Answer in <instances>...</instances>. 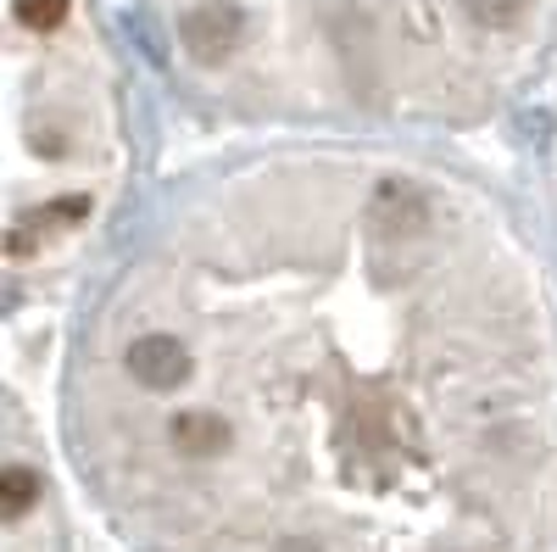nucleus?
<instances>
[{"mask_svg":"<svg viewBox=\"0 0 557 552\" xmlns=\"http://www.w3.org/2000/svg\"><path fill=\"white\" fill-rule=\"evenodd\" d=\"M552 146H557V140H552ZM552 162H557V151H552ZM552 207H557V191H552Z\"/></svg>","mask_w":557,"mask_h":552,"instance_id":"obj_4","label":"nucleus"},{"mask_svg":"<svg viewBox=\"0 0 557 552\" xmlns=\"http://www.w3.org/2000/svg\"><path fill=\"white\" fill-rule=\"evenodd\" d=\"M78 0H12L23 73L12 89L7 291L12 307L62 291L123 207L128 146L117 107L67 34Z\"/></svg>","mask_w":557,"mask_h":552,"instance_id":"obj_2","label":"nucleus"},{"mask_svg":"<svg viewBox=\"0 0 557 552\" xmlns=\"http://www.w3.org/2000/svg\"><path fill=\"white\" fill-rule=\"evenodd\" d=\"M0 514H7V552H67L51 464H45V441L34 436L23 385H12L7 396V486H0Z\"/></svg>","mask_w":557,"mask_h":552,"instance_id":"obj_3","label":"nucleus"},{"mask_svg":"<svg viewBox=\"0 0 557 552\" xmlns=\"http://www.w3.org/2000/svg\"><path fill=\"white\" fill-rule=\"evenodd\" d=\"M62 419L128 552H557V285L451 168L251 157L146 218Z\"/></svg>","mask_w":557,"mask_h":552,"instance_id":"obj_1","label":"nucleus"}]
</instances>
